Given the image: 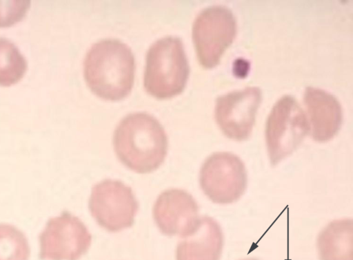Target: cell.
<instances>
[{"label":"cell","instance_id":"1","mask_svg":"<svg viewBox=\"0 0 353 260\" xmlns=\"http://www.w3.org/2000/svg\"><path fill=\"white\" fill-rule=\"evenodd\" d=\"M113 146L119 160L130 170L150 173L160 167L168 152V137L161 123L151 115H128L116 127Z\"/></svg>","mask_w":353,"mask_h":260},{"label":"cell","instance_id":"2","mask_svg":"<svg viewBox=\"0 0 353 260\" xmlns=\"http://www.w3.org/2000/svg\"><path fill=\"white\" fill-rule=\"evenodd\" d=\"M134 58L130 48L115 39L94 43L83 63L85 82L100 98L119 100L130 92L134 78Z\"/></svg>","mask_w":353,"mask_h":260},{"label":"cell","instance_id":"3","mask_svg":"<svg viewBox=\"0 0 353 260\" xmlns=\"http://www.w3.org/2000/svg\"><path fill=\"white\" fill-rule=\"evenodd\" d=\"M181 39L166 36L155 41L146 55L144 87L151 96L165 99L181 94L189 76Z\"/></svg>","mask_w":353,"mask_h":260},{"label":"cell","instance_id":"4","mask_svg":"<svg viewBox=\"0 0 353 260\" xmlns=\"http://www.w3.org/2000/svg\"><path fill=\"white\" fill-rule=\"evenodd\" d=\"M307 117L290 96L281 98L272 107L265 125L270 163L276 165L292 153L310 131Z\"/></svg>","mask_w":353,"mask_h":260},{"label":"cell","instance_id":"5","mask_svg":"<svg viewBox=\"0 0 353 260\" xmlns=\"http://www.w3.org/2000/svg\"><path fill=\"white\" fill-rule=\"evenodd\" d=\"M236 34V19L229 9L216 6L203 10L192 26V40L200 65L207 69L216 66Z\"/></svg>","mask_w":353,"mask_h":260},{"label":"cell","instance_id":"6","mask_svg":"<svg viewBox=\"0 0 353 260\" xmlns=\"http://www.w3.org/2000/svg\"><path fill=\"white\" fill-rule=\"evenodd\" d=\"M139 206L132 188L120 180L112 179L94 184L88 202L92 217L110 232L131 227Z\"/></svg>","mask_w":353,"mask_h":260},{"label":"cell","instance_id":"7","mask_svg":"<svg viewBox=\"0 0 353 260\" xmlns=\"http://www.w3.org/2000/svg\"><path fill=\"white\" fill-rule=\"evenodd\" d=\"M199 184L212 202L228 204L237 201L248 184L247 171L243 161L229 152H216L203 163Z\"/></svg>","mask_w":353,"mask_h":260},{"label":"cell","instance_id":"8","mask_svg":"<svg viewBox=\"0 0 353 260\" xmlns=\"http://www.w3.org/2000/svg\"><path fill=\"white\" fill-rule=\"evenodd\" d=\"M39 239L41 260H78L87 252L92 242L86 226L68 211L50 218Z\"/></svg>","mask_w":353,"mask_h":260},{"label":"cell","instance_id":"9","mask_svg":"<svg viewBox=\"0 0 353 260\" xmlns=\"http://www.w3.org/2000/svg\"><path fill=\"white\" fill-rule=\"evenodd\" d=\"M261 98V89L250 87L216 99L215 119L225 136L236 141L250 137Z\"/></svg>","mask_w":353,"mask_h":260},{"label":"cell","instance_id":"10","mask_svg":"<svg viewBox=\"0 0 353 260\" xmlns=\"http://www.w3.org/2000/svg\"><path fill=\"white\" fill-rule=\"evenodd\" d=\"M152 215L161 233L185 238L196 230L200 221L199 205L191 194L180 188H170L157 198Z\"/></svg>","mask_w":353,"mask_h":260},{"label":"cell","instance_id":"11","mask_svg":"<svg viewBox=\"0 0 353 260\" xmlns=\"http://www.w3.org/2000/svg\"><path fill=\"white\" fill-rule=\"evenodd\" d=\"M304 101L313 139L319 142L332 139L339 131L343 119L338 100L323 89L310 87L305 91Z\"/></svg>","mask_w":353,"mask_h":260},{"label":"cell","instance_id":"12","mask_svg":"<svg viewBox=\"0 0 353 260\" xmlns=\"http://www.w3.org/2000/svg\"><path fill=\"white\" fill-rule=\"evenodd\" d=\"M178 243L176 260H219L223 235L218 222L209 216L200 217L195 232Z\"/></svg>","mask_w":353,"mask_h":260},{"label":"cell","instance_id":"13","mask_svg":"<svg viewBox=\"0 0 353 260\" xmlns=\"http://www.w3.org/2000/svg\"><path fill=\"white\" fill-rule=\"evenodd\" d=\"M353 225L351 219L332 221L324 228L317 239L321 260L352 259Z\"/></svg>","mask_w":353,"mask_h":260},{"label":"cell","instance_id":"14","mask_svg":"<svg viewBox=\"0 0 353 260\" xmlns=\"http://www.w3.org/2000/svg\"><path fill=\"white\" fill-rule=\"evenodd\" d=\"M27 63L14 44L0 38V85L10 86L23 76Z\"/></svg>","mask_w":353,"mask_h":260},{"label":"cell","instance_id":"15","mask_svg":"<svg viewBox=\"0 0 353 260\" xmlns=\"http://www.w3.org/2000/svg\"><path fill=\"white\" fill-rule=\"evenodd\" d=\"M29 257L24 234L14 226L0 224V260H28Z\"/></svg>","mask_w":353,"mask_h":260},{"label":"cell","instance_id":"16","mask_svg":"<svg viewBox=\"0 0 353 260\" xmlns=\"http://www.w3.org/2000/svg\"><path fill=\"white\" fill-rule=\"evenodd\" d=\"M30 1L27 0L0 1V28L9 27L26 15Z\"/></svg>","mask_w":353,"mask_h":260},{"label":"cell","instance_id":"17","mask_svg":"<svg viewBox=\"0 0 353 260\" xmlns=\"http://www.w3.org/2000/svg\"><path fill=\"white\" fill-rule=\"evenodd\" d=\"M250 69L249 62L243 58H238L233 65L234 74L238 78L245 77Z\"/></svg>","mask_w":353,"mask_h":260},{"label":"cell","instance_id":"18","mask_svg":"<svg viewBox=\"0 0 353 260\" xmlns=\"http://www.w3.org/2000/svg\"><path fill=\"white\" fill-rule=\"evenodd\" d=\"M241 260H258V259H254V258H249V259H241Z\"/></svg>","mask_w":353,"mask_h":260}]
</instances>
